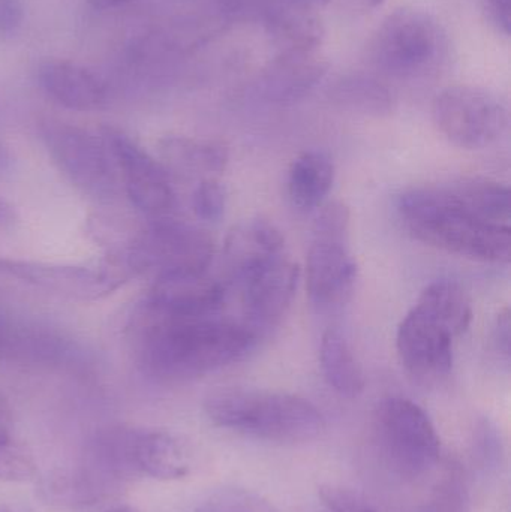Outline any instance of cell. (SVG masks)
<instances>
[{
    "mask_svg": "<svg viewBox=\"0 0 511 512\" xmlns=\"http://www.w3.org/2000/svg\"><path fill=\"white\" fill-rule=\"evenodd\" d=\"M243 322L218 316L162 319L138 313L134 345L138 364L156 381L186 382L243 360L257 346Z\"/></svg>",
    "mask_w": 511,
    "mask_h": 512,
    "instance_id": "cell-1",
    "label": "cell"
},
{
    "mask_svg": "<svg viewBox=\"0 0 511 512\" xmlns=\"http://www.w3.org/2000/svg\"><path fill=\"white\" fill-rule=\"evenodd\" d=\"M398 213L411 236L425 245L473 261H510L511 228L492 224L465 209L449 186L404 192L398 198Z\"/></svg>",
    "mask_w": 511,
    "mask_h": 512,
    "instance_id": "cell-2",
    "label": "cell"
},
{
    "mask_svg": "<svg viewBox=\"0 0 511 512\" xmlns=\"http://www.w3.org/2000/svg\"><path fill=\"white\" fill-rule=\"evenodd\" d=\"M204 411L222 429L281 444L314 441L326 427L309 400L278 391L225 388L207 397Z\"/></svg>",
    "mask_w": 511,
    "mask_h": 512,
    "instance_id": "cell-3",
    "label": "cell"
},
{
    "mask_svg": "<svg viewBox=\"0 0 511 512\" xmlns=\"http://www.w3.org/2000/svg\"><path fill=\"white\" fill-rule=\"evenodd\" d=\"M377 68L398 78L423 77L434 71L447 53L446 33L429 12L399 8L384 18L371 41Z\"/></svg>",
    "mask_w": 511,
    "mask_h": 512,
    "instance_id": "cell-4",
    "label": "cell"
},
{
    "mask_svg": "<svg viewBox=\"0 0 511 512\" xmlns=\"http://www.w3.org/2000/svg\"><path fill=\"white\" fill-rule=\"evenodd\" d=\"M215 243L207 231L185 222L159 219L131 240L116 259L129 276H170L209 270Z\"/></svg>",
    "mask_w": 511,
    "mask_h": 512,
    "instance_id": "cell-5",
    "label": "cell"
},
{
    "mask_svg": "<svg viewBox=\"0 0 511 512\" xmlns=\"http://www.w3.org/2000/svg\"><path fill=\"white\" fill-rule=\"evenodd\" d=\"M38 129L48 155L81 194L96 201L116 197V164L101 134L57 119L41 120Z\"/></svg>",
    "mask_w": 511,
    "mask_h": 512,
    "instance_id": "cell-6",
    "label": "cell"
},
{
    "mask_svg": "<svg viewBox=\"0 0 511 512\" xmlns=\"http://www.w3.org/2000/svg\"><path fill=\"white\" fill-rule=\"evenodd\" d=\"M375 435L389 465L405 477L426 474L440 460L437 429L425 409L413 400H383L375 412Z\"/></svg>",
    "mask_w": 511,
    "mask_h": 512,
    "instance_id": "cell-7",
    "label": "cell"
},
{
    "mask_svg": "<svg viewBox=\"0 0 511 512\" xmlns=\"http://www.w3.org/2000/svg\"><path fill=\"white\" fill-rule=\"evenodd\" d=\"M438 131L455 146L476 150L491 146L509 125L500 98L482 87L458 84L438 93L432 104Z\"/></svg>",
    "mask_w": 511,
    "mask_h": 512,
    "instance_id": "cell-8",
    "label": "cell"
},
{
    "mask_svg": "<svg viewBox=\"0 0 511 512\" xmlns=\"http://www.w3.org/2000/svg\"><path fill=\"white\" fill-rule=\"evenodd\" d=\"M0 277L77 301L107 297L132 279L117 261L107 267L92 268L9 258H0Z\"/></svg>",
    "mask_w": 511,
    "mask_h": 512,
    "instance_id": "cell-9",
    "label": "cell"
},
{
    "mask_svg": "<svg viewBox=\"0 0 511 512\" xmlns=\"http://www.w3.org/2000/svg\"><path fill=\"white\" fill-rule=\"evenodd\" d=\"M99 134L113 156L132 204L144 215L165 218L176 204L167 168L120 129L104 126Z\"/></svg>",
    "mask_w": 511,
    "mask_h": 512,
    "instance_id": "cell-10",
    "label": "cell"
},
{
    "mask_svg": "<svg viewBox=\"0 0 511 512\" xmlns=\"http://www.w3.org/2000/svg\"><path fill=\"white\" fill-rule=\"evenodd\" d=\"M300 270L287 255L266 259L236 280L242 297L243 324L258 339L278 327L293 303Z\"/></svg>",
    "mask_w": 511,
    "mask_h": 512,
    "instance_id": "cell-11",
    "label": "cell"
},
{
    "mask_svg": "<svg viewBox=\"0 0 511 512\" xmlns=\"http://www.w3.org/2000/svg\"><path fill=\"white\" fill-rule=\"evenodd\" d=\"M225 301L227 285L209 271L170 274L155 279L140 313L162 319L212 318Z\"/></svg>",
    "mask_w": 511,
    "mask_h": 512,
    "instance_id": "cell-12",
    "label": "cell"
},
{
    "mask_svg": "<svg viewBox=\"0 0 511 512\" xmlns=\"http://www.w3.org/2000/svg\"><path fill=\"white\" fill-rule=\"evenodd\" d=\"M453 340L455 337L443 324L414 306L396 334L399 360L417 381H441L452 372Z\"/></svg>",
    "mask_w": 511,
    "mask_h": 512,
    "instance_id": "cell-13",
    "label": "cell"
},
{
    "mask_svg": "<svg viewBox=\"0 0 511 512\" xmlns=\"http://www.w3.org/2000/svg\"><path fill=\"white\" fill-rule=\"evenodd\" d=\"M348 243L350 239L312 234L306 261V288L318 309L341 306L353 292L357 264Z\"/></svg>",
    "mask_w": 511,
    "mask_h": 512,
    "instance_id": "cell-14",
    "label": "cell"
},
{
    "mask_svg": "<svg viewBox=\"0 0 511 512\" xmlns=\"http://www.w3.org/2000/svg\"><path fill=\"white\" fill-rule=\"evenodd\" d=\"M327 72L329 63L315 53L276 54L258 77L255 90L269 104H296L314 92Z\"/></svg>",
    "mask_w": 511,
    "mask_h": 512,
    "instance_id": "cell-15",
    "label": "cell"
},
{
    "mask_svg": "<svg viewBox=\"0 0 511 512\" xmlns=\"http://www.w3.org/2000/svg\"><path fill=\"white\" fill-rule=\"evenodd\" d=\"M36 77L41 89L68 110H98L110 99V87L104 78L69 60H44L39 63Z\"/></svg>",
    "mask_w": 511,
    "mask_h": 512,
    "instance_id": "cell-16",
    "label": "cell"
},
{
    "mask_svg": "<svg viewBox=\"0 0 511 512\" xmlns=\"http://www.w3.org/2000/svg\"><path fill=\"white\" fill-rule=\"evenodd\" d=\"M128 454L134 474L173 481L191 472V448L165 430L128 429Z\"/></svg>",
    "mask_w": 511,
    "mask_h": 512,
    "instance_id": "cell-17",
    "label": "cell"
},
{
    "mask_svg": "<svg viewBox=\"0 0 511 512\" xmlns=\"http://www.w3.org/2000/svg\"><path fill=\"white\" fill-rule=\"evenodd\" d=\"M263 20L278 54L315 53L324 38V24L315 9L260 5Z\"/></svg>",
    "mask_w": 511,
    "mask_h": 512,
    "instance_id": "cell-18",
    "label": "cell"
},
{
    "mask_svg": "<svg viewBox=\"0 0 511 512\" xmlns=\"http://www.w3.org/2000/svg\"><path fill=\"white\" fill-rule=\"evenodd\" d=\"M285 254V239L273 222L257 218L237 225L224 246V264L231 282L266 259Z\"/></svg>",
    "mask_w": 511,
    "mask_h": 512,
    "instance_id": "cell-19",
    "label": "cell"
},
{
    "mask_svg": "<svg viewBox=\"0 0 511 512\" xmlns=\"http://www.w3.org/2000/svg\"><path fill=\"white\" fill-rule=\"evenodd\" d=\"M335 182V162L324 150H308L297 156L288 174V195L302 212L323 206Z\"/></svg>",
    "mask_w": 511,
    "mask_h": 512,
    "instance_id": "cell-20",
    "label": "cell"
},
{
    "mask_svg": "<svg viewBox=\"0 0 511 512\" xmlns=\"http://www.w3.org/2000/svg\"><path fill=\"white\" fill-rule=\"evenodd\" d=\"M159 153L171 170L185 176H213L228 164V149L218 141L170 135L159 141Z\"/></svg>",
    "mask_w": 511,
    "mask_h": 512,
    "instance_id": "cell-21",
    "label": "cell"
},
{
    "mask_svg": "<svg viewBox=\"0 0 511 512\" xmlns=\"http://www.w3.org/2000/svg\"><path fill=\"white\" fill-rule=\"evenodd\" d=\"M116 483L102 477L92 466L57 471L42 481V496L60 508L87 507L110 495Z\"/></svg>",
    "mask_w": 511,
    "mask_h": 512,
    "instance_id": "cell-22",
    "label": "cell"
},
{
    "mask_svg": "<svg viewBox=\"0 0 511 512\" xmlns=\"http://www.w3.org/2000/svg\"><path fill=\"white\" fill-rule=\"evenodd\" d=\"M320 363L327 384L347 399H356L365 390V375L347 337L329 328L321 337Z\"/></svg>",
    "mask_w": 511,
    "mask_h": 512,
    "instance_id": "cell-23",
    "label": "cell"
},
{
    "mask_svg": "<svg viewBox=\"0 0 511 512\" xmlns=\"http://www.w3.org/2000/svg\"><path fill=\"white\" fill-rule=\"evenodd\" d=\"M416 307L443 324L452 336L459 337L473 321V303L467 289L453 279H438L429 283Z\"/></svg>",
    "mask_w": 511,
    "mask_h": 512,
    "instance_id": "cell-24",
    "label": "cell"
},
{
    "mask_svg": "<svg viewBox=\"0 0 511 512\" xmlns=\"http://www.w3.org/2000/svg\"><path fill=\"white\" fill-rule=\"evenodd\" d=\"M330 101L351 113L387 117L395 108L392 90L372 75L348 74L339 78L329 92Z\"/></svg>",
    "mask_w": 511,
    "mask_h": 512,
    "instance_id": "cell-25",
    "label": "cell"
},
{
    "mask_svg": "<svg viewBox=\"0 0 511 512\" xmlns=\"http://www.w3.org/2000/svg\"><path fill=\"white\" fill-rule=\"evenodd\" d=\"M449 186L456 200L474 215L492 224L510 227V191L489 179H464Z\"/></svg>",
    "mask_w": 511,
    "mask_h": 512,
    "instance_id": "cell-26",
    "label": "cell"
},
{
    "mask_svg": "<svg viewBox=\"0 0 511 512\" xmlns=\"http://www.w3.org/2000/svg\"><path fill=\"white\" fill-rule=\"evenodd\" d=\"M36 475L32 453L12 438L9 421H0V481L23 483Z\"/></svg>",
    "mask_w": 511,
    "mask_h": 512,
    "instance_id": "cell-27",
    "label": "cell"
},
{
    "mask_svg": "<svg viewBox=\"0 0 511 512\" xmlns=\"http://www.w3.org/2000/svg\"><path fill=\"white\" fill-rule=\"evenodd\" d=\"M195 512H279L272 502L252 490L227 487L210 495Z\"/></svg>",
    "mask_w": 511,
    "mask_h": 512,
    "instance_id": "cell-28",
    "label": "cell"
},
{
    "mask_svg": "<svg viewBox=\"0 0 511 512\" xmlns=\"http://www.w3.org/2000/svg\"><path fill=\"white\" fill-rule=\"evenodd\" d=\"M227 207V191L218 180L203 179L192 194V209L206 222H218Z\"/></svg>",
    "mask_w": 511,
    "mask_h": 512,
    "instance_id": "cell-29",
    "label": "cell"
},
{
    "mask_svg": "<svg viewBox=\"0 0 511 512\" xmlns=\"http://www.w3.org/2000/svg\"><path fill=\"white\" fill-rule=\"evenodd\" d=\"M318 495L330 512H378L365 496L341 484H323Z\"/></svg>",
    "mask_w": 511,
    "mask_h": 512,
    "instance_id": "cell-30",
    "label": "cell"
},
{
    "mask_svg": "<svg viewBox=\"0 0 511 512\" xmlns=\"http://www.w3.org/2000/svg\"><path fill=\"white\" fill-rule=\"evenodd\" d=\"M477 457L482 460L483 465H497L501 457V439L497 427L489 420H482L477 426L476 442Z\"/></svg>",
    "mask_w": 511,
    "mask_h": 512,
    "instance_id": "cell-31",
    "label": "cell"
},
{
    "mask_svg": "<svg viewBox=\"0 0 511 512\" xmlns=\"http://www.w3.org/2000/svg\"><path fill=\"white\" fill-rule=\"evenodd\" d=\"M26 20L24 0H0V41L14 38Z\"/></svg>",
    "mask_w": 511,
    "mask_h": 512,
    "instance_id": "cell-32",
    "label": "cell"
},
{
    "mask_svg": "<svg viewBox=\"0 0 511 512\" xmlns=\"http://www.w3.org/2000/svg\"><path fill=\"white\" fill-rule=\"evenodd\" d=\"M482 3L489 21H491L503 35L509 36L511 0H482Z\"/></svg>",
    "mask_w": 511,
    "mask_h": 512,
    "instance_id": "cell-33",
    "label": "cell"
},
{
    "mask_svg": "<svg viewBox=\"0 0 511 512\" xmlns=\"http://www.w3.org/2000/svg\"><path fill=\"white\" fill-rule=\"evenodd\" d=\"M456 489H458V484L452 483V481L447 483L435 504L429 505L422 512H458V505L462 504V498L459 496V490Z\"/></svg>",
    "mask_w": 511,
    "mask_h": 512,
    "instance_id": "cell-34",
    "label": "cell"
},
{
    "mask_svg": "<svg viewBox=\"0 0 511 512\" xmlns=\"http://www.w3.org/2000/svg\"><path fill=\"white\" fill-rule=\"evenodd\" d=\"M510 328V310L504 309L497 316V321H495L494 343L497 346V351L506 358L510 357Z\"/></svg>",
    "mask_w": 511,
    "mask_h": 512,
    "instance_id": "cell-35",
    "label": "cell"
},
{
    "mask_svg": "<svg viewBox=\"0 0 511 512\" xmlns=\"http://www.w3.org/2000/svg\"><path fill=\"white\" fill-rule=\"evenodd\" d=\"M330 0H260V5L297 6V8H309L320 11L329 5Z\"/></svg>",
    "mask_w": 511,
    "mask_h": 512,
    "instance_id": "cell-36",
    "label": "cell"
},
{
    "mask_svg": "<svg viewBox=\"0 0 511 512\" xmlns=\"http://www.w3.org/2000/svg\"><path fill=\"white\" fill-rule=\"evenodd\" d=\"M17 221L14 207L6 201L0 200V228L11 227Z\"/></svg>",
    "mask_w": 511,
    "mask_h": 512,
    "instance_id": "cell-37",
    "label": "cell"
},
{
    "mask_svg": "<svg viewBox=\"0 0 511 512\" xmlns=\"http://www.w3.org/2000/svg\"><path fill=\"white\" fill-rule=\"evenodd\" d=\"M12 162H14V159H12L11 152H9L8 146L0 135V177L11 171Z\"/></svg>",
    "mask_w": 511,
    "mask_h": 512,
    "instance_id": "cell-38",
    "label": "cell"
},
{
    "mask_svg": "<svg viewBox=\"0 0 511 512\" xmlns=\"http://www.w3.org/2000/svg\"><path fill=\"white\" fill-rule=\"evenodd\" d=\"M134 2L135 0H89L90 5L99 11L122 8V6L131 5Z\"/></svg>",
    "mask_w": 511,
    "mask_h": 512,
    "instance_id": "cell-39",
    "label": "cell"
},
{
    "mask_svg": "<svg viewBox=\"0 0 511 512\" xmlns=\"http://www.w3.org/2000/svg\"><path fill=\"white\" fill-rule=\"evenodd\" d=\"M351 2L356 3L357 6L363 9H375L383 5L386 0H351Z\"/></svg>",
    "mask_w": 511,
    "mask_h": 512,
    "instance_id": "cell-40",
    "label": "cell"
},
{
    "mask_svg": "<svg viewBox=\"0 0 511 512\" xmlns=\"http://www.w3.org/2000/svg\"><path fill=\"white\" fill-rule=\"evenodd\" d=\"M8 420V411H6L5 403L0 399V421Z\"/></svg>",
    "mask_w": 511,
    "mask_h": 512,
    "instance_id": "cell-41",
    "label": "cell"
},
{
    "mask_svg": "<svg viewBox=\"0 0 511 512\" xmlns=\"http://www.w3.org/2000/svg\"><path fill=\"white\" fill-rule=\"evenodd\" d=\"M0 512H18V511H15L14 508L9 507V505L2 504V502H0Z\"/></svg>",
    "mask_w": 511,
    "mask_h": 512,
    "instance_id": "cell-42",
    "label": "cell"
},
{
    "mask_svg": "<svg viewBox=\"0 0 511 512\" xmlns=\"http://www.w3.org/2000/svg\"><path fill=\"white\" fill-rule=\"evenodd\" d=\"M107 512H137L135 510H132V508L129 507H122V508H116V510H111Z\"/></svg>",
    "mask_w": 511,
    "mask_h": 512,
    "instance_id": "cell-43",
    "label": "cell"
}]
</instances>
